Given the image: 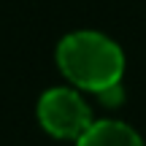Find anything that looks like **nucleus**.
I'll list each match as a JSON object with an SVG mask.
<instances>
[{
	"mask_svg": "<svg viewBox=\"0 0 146 146\" xmlns=\"http://www.w3.org/2000/svg\"><path fill=\"white\" fill-rule=\"evenodd\" d=\"M57 65L70 84L89 92H103L122 81L125 54L108 35L95 30L70 33L57 46Z\"/></svg>",
	"mask_w": 146,
	"mask_h": 146,
	"instance_id": "1",
	"label": "nucleus"
},
{
	"mask_svg": "<svg viewBox=\"0 0 146 146\" xmlns=\"http://www.w3.org/2000/svg\"><path fill=\"white\" fill-rule=\"evenodd\" d=\"M38 119L49 135L76 141L92 125V111L76 89L54 87V89H46L38 100Z\"/></svg>",
	"mask_w": 146,
	"mask_h": 146,
	"instance_id": "2",
	"label": "nucleus"
},
{
	"mask_svg": "<svg viewBox=\"0 0 146 146\" xmlns=\"http://www.w3.org/2000/svg\"><path fill=\"white\" fill-rule=\"evenodd\" d=\"M76 146H143V141L125 122L100 119V122H92L81 133V138H76Z\"/></svg>",
	"mask_w": 146,
	"mask_h": 146,
	"instance_id": "3",
	"label": "nucleus"
}]
</instances>
